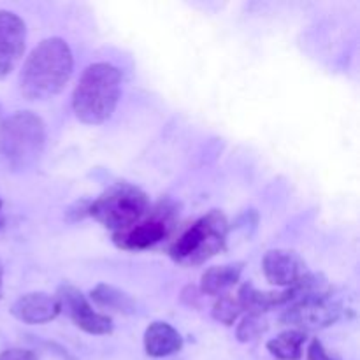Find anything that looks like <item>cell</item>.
I'll return each instance as SVG.
<instances>
[{
    "mask_svg": "<svg viewBox=\"0 0 360 360\" xmlns=\"http://www.w3.org/2000/svg\"><path fill=\"white\" fill-rule=\"evenodd\" d=\"M74 58L69 44L60 37L39 42L20 72V91L28 101H46L65 88L72 76Z\"/></svg>",
    "mask_w": 360,
    "mask_h": 360,
    "instance_id": "obj_1",
    "label": "cell"
},
{
    "mask_svg": "<svg viewBox=\"0 0 360 360\" xmlns=\"http://www.w3.org/2000/svg\"><path fill=\"white\" fill-rule=\"evenodd\" d=\"M122 94V72L111 63H91L72 94L74 115L86 125L108 122Z\"/></svg>",
    "mask_w": 360,
    "mask_h": 360,
    "instance_id": "obj_2",
    "label": "cell"
},
{
    "mask_svg": "<svg viewBox=\"0 0 360 360\" xmlns=\"http://www.w3.org/2000/svg\"><path fill=\"white\" fill-rule=\"evenodd\" d=\"M46 125L30 111H18L0 123V158L13 171H27L41 158Z\"/></svg>",
    "mask_w": 360,
    "mask_h": 360,
    "instance_id": "obj_3",
    "label": "cell"
},
{
    "mask_svg": "<svg viewBox=\"0 0 360 360\" xmlns=\"http://www.w3.org/2000/svg\"><path fill=\"white\" fill-rule=\"evenodd\" d=\"M146 193L130 183H115L88 207V214L115 234L125 232L150 213Z\"/></svg>",
    "mask_w": 360,
    "mask_h": 360,
    "instance_id": "obj_4",
    "label": "cell"
},
{
    "mask_svg": "<svg viewBox=\"0 0 360 360\" xmlns=\"http://www.w3.org/2000/svg\"><path fill=\"white\" fill-rule=\"evenodd\" d=\"M229 221L224 213L213 210L193 221L171 246V257L183 266H199L225 248Z\"/></svg>",
    "mask_w": 360,
    "mask_h": 360,
    "instance_id": "obj_5",
    "label": "cell"
},
{
    "mask_svg": "<svg viewBox=\"0 0 360 360\" xmlns=\"http://www.w3.org/2000/svg\"><path fill=\"white\" fill-rule=\"evenodd\" d=\"M341 316V306L326 294L304 295L294 299L280 316L281 323L294 326L295 330H319L336 323Z\"/></svg>",
    "mask_w": 360,
    "mask_h": 360,
    "instance_id": "obj_6",
    "label": "cell"
},
{
    "mask_svg": "<svg viewBox=\"0 0 360 360\" xmlns=\"http://www.w3.org/2000/svg\"><path fill=\"white\" fill-rule=\"evenodd\" d=\"M56 297L62 306V311H65L74 326L79 327L81 330L94 334V336H105V334L112 333V327H115L112 320L108 315L95 311L79 288L65 283L58 288Z\"/></svg>",
    "mask_w": 360,
    "mask_h": 360,
    "instance_id": "obj_7",
    "label": "cell"
},
{
    "mask_svg": "<svg viewBox=\"0 0 360 360\" xmlns=\"http://www.w3.org/2000/svg\"><path fill=\"white\" fill-rule=\"evenodd\" d=\"M174 213L167 206L151 211V217L143 218L125 232L115 234V243L123 250H146L167 238L172 227Z\"/></svg>",
    "mask_w": 360,
    "mask_h": 360,
    "instance_id": "obj_8",
    "label": "cell"
},
{
    "mask_svg": "<svg viewBox=\"0 0 360 360\" xmlns=\"http://www.w3.org/2000/svg\"><path fill=\"white\" fill-rule=\"evenodd\" d=\"M27 42V27L18 14L0 11V79L20 63Z\"/></svg>",
    "mask_w": 360,
    "mask_h": 360,
    "instance_id": "obj_9",
    "label": "cell"
},
{
    "mask_svg": "<svg viewBox=\"0 0 360 360\" xmlns=\"http://www.w3.org/2000/svg\"><path fill=\"white\" fill-rule=\"evenodd\" d=\"M264 276L276 287H295L306 276V264L290 250H271L262 260Z\"/></svg>",
    "mask_w": 360,
    "mask_h": 360,
    "instance_id": "obj_10",
    "label": "cell"
},
{
    "mask_svg": "<svg viewBox=\"0 0 360 360\" xmlns=\"http://www.w3.org/2000/svg\"><path fill=\"white\" fill-rule=\"evenodd\" d=\"M11 313L20 322L28 323V326H42L55 320L62 313V306L56 295L32 292L14 301V304L11 306Z\"/></svg>",
    "mask_w": 360,
    "mask_h": 360,
    "instance_id": "obj_11",
    "label": "cell"
},
{
    "mask_svg": "<svg viewBox=\"0 0 360 360\" xmlns=\"http://www.w3.org/2000/svg\"><path fill=\"white\" fill-rule=\"evenodd\" d=\"M238 302L241 311H248V315H262L271 308L288 304L295 299L294 288H287L283 292H260L253 285H243L238 294Z\"/></svg>",
    "mask_w": 360,
    "mask_h": 360,
    "instance_id": "obj_12",
    "label": "cell"
},
{
    "mask_svg": "<svg viewBox=\"0 0 360 360\" xmlns=\"http://www.w3.org/2000/svg\"><path fill=\"white\" fill-rule=\"evenodd\" d=\"M183 348V338L165 322H153L144 333V350L150 357L162 359L178 354Z\"/></svg>",
    "mask_w": 360,
    "mask_h": 360,
    "instance_id": "obj_13",
    "label": "cell"
},
{
    "mask_svg": "<svg viewBox=\"0 0 360 360\" xmlns=\"http://www.w3.org/2000/svg\"><path fill=\"white\" fill-rule=\"evenodd\" d=\"M243 273V264L241 262H232L225 264V266L210 267L206 273L200 278V290L206 295H214L220 297L231 287H234L239 281Z\"/></svg>",
    "mask_w": 360,
    "mask_h": 360,
    "instance_id": "obj_14",
    "label": "cell"
},
{
    "mask_svg": "<svg viewBox=\"0 0 360 360\" xmlns=\"http://www.w3.org/2000/svg\"><path fill=\"white\" fill-rule=\"evenodd\" d=\"M91 299L102 308H108L111 311L122 313V315H134L137 311L136 302L129 294L122 292L120 288L111 287V285H97L91 290Z\"/></svg>",
    "mask_w": 360,
    "mask_h": 360,
    "instance_id": "obj_15",
    "label": "cell"
},
{
    "mask_svg": "<svg viewBox=\"0 0 360 360\" xmlns=\"http://www.w3.org/2000/svg\"><path fill=\"white\" fill-rule=\"evenodd\" d=\"M306 343V333L302 330H287L273 338L267 343V350L280 360H299L302 357V347Z\"/></svg>",
    "mask_w": 360,
    "mask_h": 360,
    "instance_id": "obj_16",
    "label": "cell"
},
{
    "mask_svg": "<svg viewBox=\"0 0 360 360\" xmlns=\"http://www.w3.org/2000/svg\"><path fill=\"white\" fill-rule=\"evenodd\" d=\"M239 313H241V306L238 299L232 295H220V299L213 306V319L224 326H232L238 320Z\"/></svg>",
    "mask_w": 360,
    "mask_h": 360,
    "instance_id": "obj_17",
    "label": "cell"
},
{
    "mask_svg": "<svg viewBox=\"0 0 360 360\" xmlns=\"http://www.w3.org/2000/svg\"><path fill=\"white\" fill-rule=\"evenodd\" d=\"M267 330L266 320L262 319V315H248L243 319V322L238 326L236 330V336L241 343H250V341L257 340V338L262 336Z\"/></svg>",
    "mask_w": 360,
    "mask_h": 360,
    "instance_id": "obj_18",
    "label": "cell"
},
{
    "mask_svg": "<svg viewBox=\"0 0 360 360\" xmlns=\"http://www.w3.org/2000/svg\"><path fill=\"white\" fill-rule=\"evenodd\" d=\"M308 360H340V359L330 355L329 352L326 350V347L322 345V341L313 340L308 348Z\"/></svg>",
    "mask_w": 360,
    "mask_h": 360,
    "instance_id": "obj_19",
    "label": "cell"
},
{
    "mask_svg": "<svg viewBox=\"0 0 360 360\" xmlns=\"http://www.w3.org/2000/svg\"><path fill=\"white\" fill-rule=\"evenodd\" d=\"M0 360H37V355L23 348H9L0 354Z\"/></svg>",
    "mask_w": 360,
    "mask_h": 360,
    "instance_id": "obj_20",
    "label": "cell"
},
{
    "mask_svg": "<svg viewBox=\"0 0 360 360\" xmlns=\"http://www.w3.org/2000/svg\"><path fill=\"white\" fill-rule=\"evenodd\" d=\"M0 287H2V266H0Z\"/></svg>",
    "mask_w": 360,
    "mask_h": 360,
    "instance_id": "obj_21",
    "label": "cell"
},
{
    "mask_svg": "<svg viewBox=\"0 0 360 360\" xmlns=\"http://www.w3.org/2000/svg\"><path fill=\"white\" fill-rule=\"evenodd\" d=\"M2 224H4V220H2V218H0V227H2Z\"/></svg>",
    "mask_w": 360,
    "mask_h": 360,
    "instance_id": "obj_22",
    "label": "cell"
},
{
    "mask_svg": "<svg viewBox=\"0 0 360 360\" xmlns=\"http://www.w3.org/2000/svg\"><path fill=\"white\" fill-rule=\"evenodd\" d=\"M0 210H2V199H0Z\"/></svg>",
    "mask_w": 360,
    "mask_h": 360,
    "instance_id": "obj_23",
    "label": "cell"
}]
</instances>
